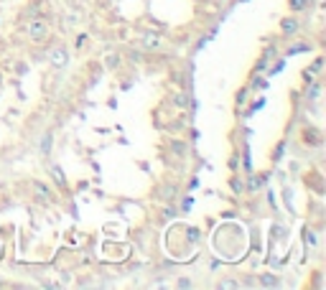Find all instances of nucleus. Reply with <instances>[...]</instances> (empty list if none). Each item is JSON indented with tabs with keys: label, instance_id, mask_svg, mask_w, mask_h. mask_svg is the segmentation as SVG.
Listing matches in <instances>:
<instances>
[{
	"label": "nucleus",
	"instance_id": "obj_1",
	"mask_svg": "<svg viewBox=\"0 0 326 290\" xmlns=\"http://www.w3.org/2000/svg\"><path fill=\"white\" fill-rule=\"evenodd\" d=\"M49 36H51L49 23L41 21V18H36V21H31V23L26 26V38L31 41L33 46H43V43L49 41Z\"/></svg>",
	"mask_w": 326,
	"mask_h": 290
},
{
	"label": "nucleus",
	"instance_id": "obj_2",
	"mask_svg": "<svg viewBox=\"0 0 326 290\" xmlns=\"http://www.w3.org/2000/svg\"><path fill=\"white\" fill-rule=\"evenodd\" d=\"M138 43L143 46V49H148V51H161V49L168 46V38L163 33H158V31H143V33L138 36Z\"/></svg>",
	"mask_w": 326,
	"mask_h": 290
},
{
	"label": "nucleus",
	"instance_id": "obj_3",
	"mask_svg": "<svg viewBox=\"0 0 326 290\" xmlns=\"http://www.w3.org/2000/svg\"><path fill=\"white\" fill-rule=\"evenodd\" d=\"M46 59H49V64H51L54 69H64V66L69 64L71 54H69V49H66L64 43H56V46H51V49H49Z\"/></svg>",
	"mask_w": 326,
	"mask_h": 290
},
{
	"label": "nucleus",
	"instance_id": "obj_4",
	"mask_svg": "<svg viewBox=\"0 0 326 290\" xmlns=\"http://www.w3.org/2000/svg\"><path fill=\"white\" fill-rule=\"evenodd\" d=\"M298 28H301V23H298V18H293V15H288V18L280 21V31H283V36H295V33H298Z\"/></svg>",
	"mask_w": 326,
	"mask_h": 290
},
{
	"label": "nucleus",
	"instance_id": "obj_5",
	"mask_svg": "<svg viewBox=\"0 0 326 290\" xmlns=\"http://www.w3.org/2000/svg\"><path fill=\"white\" fill-rule=\"evenodd\" d=\"M33 193H36L38 201H46V204L54 198V191L46 186V183H38V181H33Z\"/></svg>",
	"mask_w": 326,
	"mask_h": 290
},
{
	"label": "nucleus",
	"instance_id": "obj_6",
	"mask_svg": "<svg viewBox=\"0 0 326 290\" xmlns=\"http://www.w3.org/2000/svg\"><path fill=\"white\" fill-rule=\"evenodd\" d=\"M321 66H324V59L319 56V59H316V61H314V64H311L308 69H303V82H306V84H311V82H316V76H319L316 71H319Z\"/></svg>",
	"mask_w": 326,
	"mask_h": 290
},
{
	"label": "nucleus",
	"instance_id": "obj_7",
	"mask_svg": "<svg viewBox=\"0 0 326 290\" xmlns=\"http://www.w3.org/2000/svg\"><path fill=\"white\" fill-rule=\"evenodd\" d=\"M158 193H161L163 201H171V198L176 196V186H173V183H163V186L158 189Z\"/></svg>",
	"mask_w": 326,
	"mask_h": 290
},
{
	"label": "nucleus",
	"instance_id": "obj_8",
	"mask_svg": "<svg viewBox=\"0 0 326 290\" xmlns=\"http://www.w3.org/2000/svg\"><path fill=\"white\" fill-rule=\"evenodd\" d=\"M171 102L179 107V110H186V107H189V95H186V92H176V95L171 97Z\"/></svg>",
	"mask_w": 326,
	"mask_h": 290
},
{
	"label": "nucleus",
	"instance_id": "obj_9",
	"mask_svg": "<svg viewBox=\"0 0 326 290\" xmlns=\"http://www.w3.org/2000/svg\"><path fill=\"white\" fill-rule=\"evenodd\" d=\"M51 143H54V135L46 132V135H43V140H41V145H38V150H41V156H43V158H46L49 153H51Z\"/></svg>",
	"mask_w": 326,
	"mask_h": 290
},
{
	"label": "nucleus",
	"instance_id": "obj_10",
	"mask_svg": "<svg viewBox=\"0 0 326 290\" xmlns=\"http://www.w3.org/2000/svg\"><path fill=\"white\" fill-rule=\"evenodd\" d=\"M311 5L306 3V0H288V10L291 13H303V10H308Z\"/></svg>",
	"mask_w": 326,
	"mask_h": 290
},
{
	"label": "nucleus",
	"instance_id": "obj_11",
	"mask_svg": "<svg viewBox=\"0 0 326 290\" xmlns=\"http://www.w3.org/2000/svg\"><path fill=\"white\" fill-rule=\"evenodd\" d=\"M51 176H54V181L59 183L62 189H66V176H64V171L59 165H51Z\"/></svg>",
	"mask_w": 326,
	"mask_h": 290
},
{
	"label": "nucleus",
	"instance_id": "obj_12",
	"mask_svg": "<svg viewBox=\"0 0 326 290\" xmlns=\"http://www.w3.org/2000/svg\"><path fill=\"white\" fill-rule=\"evenodd\" d=\"M171 153H173L176 158H184V156H186V145H184L181 140H173V143H171Z\"/></svg>",
	"mask_w": 326,
	"mask_h": 290
},
{
	"label": "nucleus",
	"instance_id": "obj_13",
	"mask_svg": "<svg viewBox=\"0 0 326 290\" xmlns=\"http://www.w3.org/2000/svg\"><path fill=\"white\" fill-rule=\"evenodd\" d=\"M217 288H219V290H225V288H227V290H234V288H242V283H237V280L227 278V280H219Z\"/></svg>",
	"mask_w": 326,
	"mask_h": 290
},
{
	"label": "nucleus",
	"instance_id": "obj_14",
	"mask_svg": "<svg viewBox=\"0 0 326 290\" xmlns=\"http://www.w3.org/2000/svg\"><path fill=\"white\" fill-rule=\"evenodd\" d=\"M260 285H265V288H278V280H275V275H260V280H258Z\"/></svg>",
	"mask_w": 326,
	"mask_h": 290
},
{
	"label": "nucleus",
	"instance_id": "obj_15",
	"mask_svg": "<svg viewBox=\"0 0 326 290\" xmlns=\"http://www.w3.org/2000/svg\"><path fill=\"white\" fill-rule=\"evenodd\" d=\"M298 51H311V43H295V46H291V49H288V56L298 54Z\"/></svg>",
	"mask_w": 326,
	"mask_h": 290
},
{
	"label": "nucleus",
	"instance_id": "obj_16",
	"mask_svg": "<svg viewBox=\"0 0 326 290\" xmlns=\"http://www.w3.org/2000/svg\"><path fill=\"white\" fill-rule=\"evenodd\" d=\"M319 92H321V84H319V82H311V89H308V95H306V97H308V99H316V97H319Z\"/></svg>",
	"mask_w": 326,
	"mask_h": 290
},
{
	"label": "nucleus",
	"instance_id": "obj_17",
	"mask_svg": "<svg viewBox=\"0 0 326 290\" xmlns=\"http://www.w3.org/2000/svg\"><path fill=\"white\" fill-rule=\"evenodd\" d=\"M105 64H107V66H110V69H115V66H117V64H120V56H117V54H110V56H107V59H105Z\"/></svg>",
	"mask_w": 326,
	"mask_h": 290
},
{
	"label": "nucleus",
	"instance_id": "obj_18",
	"mask_svg": "<svg viewBox=\"0 0 326 290\" xmlns=\"http://www.w3.org/2000/svg\"><path fill=\"white\" fill-rule=\"evenodd\" d=\"M161 214H163V219H171V217H173V214H176V211H173L171 206H166V209H163Z\"/></svg>",
	"mask_w": 326,
	"mask_h": 290
},
{
	"label": "nucleus",
	"instance_id": "obj_19",
	"mask_svg": "<svg viewBox=\"0 0 326 290\" xmlns=\"http://www.w3.org/2000/svg\"><path fill=\"white\" fill-rule=\"evenodd\" d=\"M84 43H87V33H79V36H77V49H82Z\"/></svg>",
	"mask_w": 326,
	"mask_h": 290
},
{
	"label": "nucleus",
	"instance_id": "obj_20",
	"mask_svg": "<svg viewBox=\"0 0 326 290\" xmlns=\"http://www.w3.org/2000/svg\"><path fill=\"white\" fill-rule=\"evenodd\" d=\"M306 3H308V5H311V8H314V3H316V0H306Z\"/></svg>",
	"mask_w": 326,
	"mask_h": 290
}]
</instances>
